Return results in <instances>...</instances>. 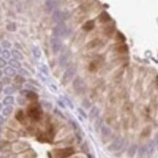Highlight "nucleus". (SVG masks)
I'll return each instance as SVG.
<instances>
[{
	"label": "nucleus",
	"instance_id": "8",
	"mask_svg": "<svg viewBox=\"0 0 158 158\" xmlns=\"http://www.w3.org/2000/svg\"><path fill=\"white\" fill-rule=\"evenodd\" d=\"M67 18L66 13H64L60 10H55L52 13V21L56 23H62Z\"/></svg>",
	"mask_w": 158,
	"mask_h": 158
},
{
	"label": "nucleus",
	"instance_id": "22",
	"mask_svg": "<svg viewBox=\"0 0 158 158\" xmlns=\"http://www.w3.org/2000/svg\"><path fill=\"white\" fill-rule=\"evenodd\" d=\"M155 148H156V144H155V141L152 140L150 141L148 144H147V151H148V157H150L151 155L153 154L154 150H155Z\"/></svg>",
	"mask_w": 158,
	"mask_h": 158
},
{
	"label": "nucleus",
	"instance_id": "26",
	"mask_svg": "<svg viewBox=\"0 0 158 158\" xmlns=\"http://www.w3.org/2000/svg\"><path fill=\"white\" fill-rule=\"evenodd\" d=\"M9 65H10L11 67L15 68V69H18V70H19V69L22 68L21 62H19V60H18V59H16V58L10 59V60H9Z\"/></svg>",
	"mask_w": 158,
	"mask_h": 158
},
{
	"label": "nucleus",
	"instance_id": "30",
	"mask_svg": "<svg viewBox=\"0 0 158 158\" xmlns=\"http://www.w3.org/2000/svg\"><path fill=\"white\" fill-rule=\"evenodd\" d=\"M16 117H17V120H18L19 122L24 123V121H25V115H24V113H23V111H22V110L18 111V113H17V115H16Z\"/></svg>",
	"mask_w": 158,
	"mask_h": 158
},
{
	"label": "nucleus",
	"instance_id": "42",
	"mask_svg": "<svg viewBox=\"0 0 158 158\" xmlns=\"http://www.w3.org/2000/svg\"><path fill=\"white\" fill-rule=\"evenodd\" d=\"M17 100H18V103L21 105V106H23V105L26 104V100H25V98L22 97V96H19L17 98Z\"/></svg>",
	"mask_w": 158,
	"mask_h": 158
},
{
	"label": "nucleus",
	"instance_id": "18",
	"mask_svg": "<svg viewBox=\"0 0 158 158\" xmlns=\"http://www.w3.org/2000/svg\"><path fill=\"white\" fill-rule=\"evenodd\" d=\"M94 2L93 1H87V2H84V3H82L80 5V7H79V10H80L81 13H85V12H88L91 7L93 6Z\"/></svg>",
	"mask_w": 158,
	"mask_h": 158
},
{
	"label": "nucleus",
	"instance_id": "10",
	"mask_svg": "<svg viewBox=\"0 0 158 158\" xmlns=\"http://www.w3.org/2000/svg\"><path fill=\"white\" fill-rule=\"evenodd\" d=\"M114 51L116 54L120 55H126L129 51V47L125 43H117L114 47Z\"/></svg>",
	"mask_w": 158,
	"mask_h": 158
},
{
	"label": "nucleus",
	"instance_id": "40",
	"mask_svg": "<svg viewBox=\"0 0 158 158\" xmlns=\"http://www.w3.org/2000/svg\"><path fill=\"white\" fill-rule=\"evenodd\" d=\"M6 66H7V61H6V59L3 57H0V69L5 68Z\"/></svg>",
	"mask_w": 158,
	"mask_h": 158
},
{
	"label": "nucleus",
	"instance_id": "13",
	"mask_svg": "<svg viewBox=\"0 0 158 158\" xmlns=\"http://www.w3.org/2000/svg\"><path fill=\"white\" fill-rule=\"evenodd\" d=\"M111 135V130L107 125H102L101 127V137L103 140H107Z\"/></svg>",
	"mask_w": 158,
	"mask_h": 158
},
{
	"label": "nucleus",
	"instance_id": "16",
	"mask_svg": "<svg viewBox=\"0 0 158 158\" xmlns=\"http://www.w3.org/2000/svg\"><path fill=\"white\" fill-rule=\"evenodd\" d=\"M100 45H101V40L98 38H95V39H93V40L89 41L87 45H85V49L87 50H93Z\"/></svg>",
	"mask_w": 158,
	"mask_h": 158
},
{
	"label": "nucleus",
	"instance_id": "47",
	"mask_svg": "<svg viewBox=\"0 0 158 158\" xmlns=\"http://www.w3.org/2000/svg\"><path fill=\"white\" fill-rule=\"evenodd\" d=\"M64 100H65V102H66L68 105H69V107L70 108H72V109H73V105H72V103H71V101L68 99V98H66V97H64Z\"/></svg>",
	"mask_w": 158,
	"mask_h": 158
},
{
	"label": "nucleus",
	"instance_id": "49",
	"mask_svg": "<svg viewBox=\"0 0 158 158\" xmlns=\"http://www.w3.org/2000/svg\"><path fill=\"white\" fill-rule=\"evenodd\" d=\"M4 90V88H3V83L2 82H0V93Z\"/></svg>",
	"mask_w": 158,
	"mask_h": 158
},
{
	"label": "nucleus",
	"instance_id": "44",
	"mask_svg": "<svg viewBox=\"0 0 158 158\" xmlns=\"http://www.w3.org/2000/svg\"><path fill=\"white\" fill-rule=\"evenodd\" d=\"M41 72L42 73H44V75L48 76L49 75V70H48V67L46 66V65H41Z\"/></svg>",
	"mask_w": 158,
	"mask_h": 158
},
{
	"label": "nucleus",
	"instance_id": "24",
	"mask_svg": "<svg viewBox=\"0 0 158 158\" xmlns=\"http://www.w3.org/2000/svg\"><path fill=\"white\" fill-rule=\"evenodd\" d=\"M138 147L136 144H131V146L129 147L128 150H127V155L129 158H133L136 154H137V151H138Z\"/></svg>",
	"mask_w": 158,
	"mask_h": 158
},
{
	"label": "nucleus",
	"instance_id": "21",
	"mask_svg": "<svg viewBox=\"0 0 158 158\" xmlns=\"http://www.w3.org/2000/svg\"><path fill=\"white\" fill-rule=\"evenodd\" d=\"M138 158H147L148 157V151H147V144H144L138 148Z\"/></svg>",
	"mask_w": 158,
	"mask_h": 158
},
{
	"label": "nucleus",
	"instance_id": "17",
	"mask_svg": "<svg viewBox=\"0 0 158 158\" xmlns=\"http://www.w3.org/2000/svg\"><path fill=\"white\" fill-rule=\"evenodd\" d=\"M98 19H99V22L101 23H108L111 21V18L106 11H103L101 14L98 16Z\"/></svg>",
	"mask_w": 158,
	"mask_h": 158
},
{
	"label": "nucleus",
	"instance_id": "51",
	"mask_svg": "<svg viewBox=\"0 0 158 158\" xmlns=\"http://www.w3.org/2000/svg\"><path fill=\"white\" fill-rule=\"evenodd\" d=\"M2 75H3V72H2V70H1V69H0V79L2 78Z\"/></svg>",
	"mask_w": 158,
	"mask_h": 158
},
{
	"label": "nucleus",
	"instance_id": "12",
	"mask_svg": "<svg viewBox=\"0 0 158 158\" xmlns=\"http://www.w3.org/2000/svg\"><path fill=\"white\" fill-rule=\"evenodd\" d=\"M69 57H70V51H62L60 56H59V59H58L59 65H60L61 67H64L65 65H66Z\"/></svg>",
	"mask_w": 158,
	"mask_h": 158
},
{
	"label": "nucleus",
	"instance_id": "23",
	"mask_svg": "<svg viewBox=\"0 0 158 158\" xmlns=\"http://www.w3.org/2000/svg\"><path fill=\"white\" fill-rule=\"evenodd\" d=\"M3 73L7 77L12 78V77H15L17 75V70L15 68L11 67V66H6L3 70Z\"/></svg>",
	"mask_w": 158,
	"mask_h": 158
},
{
	"label": "nucleus",
	"instance_id": "3",
	"mask_svg": "<svg viewBox=\"0 0 158 158\" xmlns=\"http://www.w3.org/2000/svg\"><path fill=\"white\" fill-rule=\"evenodd\" d=\"M73 87L78 94H82L87 89V85H85L84 81L81 77H77L73 82Z\"/></svg>",
	"mask_w": 158,
	"mask_h": 158
},
{
	"label": "nucleus",
	"instance_id": "14",
	"mask_svg": "<svg viewBox=\"0 0 158 158\" xmlns=\"http://www.w3.org/2000/svg\"><path fill=\"white\" fill-rule=\"evenodd\" d=\"M95 27V21L93 19H89V21H87L83 25H82V29L85 32H89Z\"/></svg>",
	"mask_w": 158,
	"mask_h": 158
},
{
	"label": "nucleus",
	"instance_id": "4",
	"mask_svg": "<svg viewBox=\"0 0 158 158\" xmlns=\"http://www.w3.org/2000/svg\"><path fill=\"white\" fill-rule=\"evenodd\" d=\"M76 74V67L75 66H71L69 67L66 71L64 72L63 74V77H62V83L63 84H66L68 83L69 82H71L73 80V78Z\"/></svg>",
	"mask_w": 158,
	"mask_h": 158
},
{
	"label": "nucleus",
	"instance_id": "34",
	"mask_svg": "<svg viewBox=\"0 0 158 158\" xmlns=\"http://www.w3.org/2000/svg\"><path fill=\"white\" fill-rule=\"evenodd\" d=\"M16 91V88L14 87H5L4 88V90H3V92L6 94V95H11V94H13L14 92Z\"/></svg>",
	"mask_w": 158,
	"mask_h": 158
},
{
	"label": "nucleus",
	"instance_id": "1",
	"mask_svg": "<svg viewBox=\"0 0 158 158\" xmlns=\"http://www.w3.org/2000/svg\"><path fill=\"white\" fill-rule=\"evenodd\" d=\"M27 115L35 120H39L42 115L41 107L37 104H31L27 108Z\"/></svg>",
	"mask_w": 158,
	"mask_h": 158
},
{
	"label": "nucleus",
	"instance_id": "35",
	"mask_svg": "<svg viewBox=\"0 0 158 158\" xmlns=\"http://www.w3.org/2000/svg\"><path fill=\"white\" fill-rule=\"evenodd\" d=\"M82 105H83V107L84 109H90V107H91V103H90V101L87 99V98H84V99L83 100V102H82Z\"/></svg>",
	"mask_w": 158,
	"mask_h": 158
},
{
	"label": "nucleus",
	"instance_id": "31",
	"mask_svg": "<svg viewBox=\"0 0 158 158\" xmlns=\"http://www.w3.org/2000/svg\"><path fill=\"white\" fill-rule=\"evenodd\" d=\"M15 101V98L13 97L12 95H7L3 100V104L6 105V106H8V105H12Z\"/></svg>",
	"mask_w": 158,
	"mask_h": 158
},
{
	"label": "nucleus",
	"instance_id": "27",
	"mask_svg": "<svg viewBox=\"0 0 158 158\" xmlns=\"http://www.w3.org/2000/svg\"><path fill=\"white\" fill-rule=\"evenodd\" d=\"M11 55L13 56V58H16L18 60H22L23 59V55L21 51H18V50H13L11 51Z\"/></svg>",
	"mask_w": 158,
	"mask_h": 158
},
{
	"label": "nucleus",
	"instance_id": "25",
	"mask_svg": "<svg viewBox=\"0 0 158 158\" xmlns=\"http://www.w3.org/2000/svg\"><path fill=\"white\" fill-rule=\"evenodd\" d=\"M151 134V126H146L143 130H142V132H141V135L140 137L142 138V139H146V138L149 137Z\"/></svg>",
	"mask_w": 158,
	"mask_h": 158
},
{
	"label": "nucleus",
	"instance_id": "6",
	"mask_svg": "<svg viewBox=\"0 0 158 158\" xmlns=\"http://www.w3.org/2000/svg\"><path fill=\"white\" fill-rule=\"evenodd\" d=\"M123 143H124V140L121 136H117L115 138V140L111 142V144L109 146L108 149L110 151H117L120 150L122 146H123Z\"/></svg>",
	"mask_w": 158,
	"mask_h": 158
},
{
	"label": "nucleus",
	"instance_id": "19",
	"mask_svg": "<svg viewBox=\"0 0 158 158\" xmlns=\"http://www.w3.org/2000/svg\"><path fill=\"white\" fill-rule=\"evenodd\" d=\"M99 113H100V110L99 108H98L97 106H93L91 107L90 109V111H89V115H88V117L90 120H95L96 117L99 116Z\"/></svg>",
	"mask_w": 158,
	"mask_h": 158
},
{
	"label": "nucleus",
	"instance_id": "37",
	"mask_svg": "<svg viewBox=\"0 0 158 158\" xmlns=\"http://www.w3.org/2000/svg\"><path fill=\"white\" fill-rule=\"evenodd\" d=\"M7 29L9 31H12V32L16 31L17 30V25H16V23L15 22H10V23H8L7 24Z\"/></svg>",
	"mask_w": 158,
	"mask_h": 158
},
{
	"label": "nucleus",
	"instance_id": "9",
	"mask_svg": "<svg viewBox=\"0 0 158 158\" xmlns=\"http://www.w3.org/2000/svg\"><path fill=\"white\" fill-rule=\"evenodd\" d=\"M58 0H46L45 2V11L50 14L55 11V8L57 7Z\"/></svg>",
	"mask_w": 158,
	"mask_h": 158
},
{
	"label": "nucleus",
	"instance_id": "54",
	"mask_svg": "<svg viewBox=\"0 0 158 158\" xmlns=\"http://www.w3.org/2000/svg\"><path fill=\"white\" fill-rule=\"evenodd\" d=\"M0 55H2V50L0 49Z\"/></svg>",
	"mask_w": 158,
	"mask_h": 158
},
{
	"label": "nucleus",
	"instance_id": "41",
	"mask_svg": "<svg viewBox=\"0 0 158 158\" xmlns=\"http://www.w3.org/2000/svg\"><path fill=\"white\" fill-rule=\"evenodd\" d=\"M24 87H25V88L26 89H28V90H31V91H35V90H37V88H35V87L33 84H31V83H25L24 84Z\"/></svg>",
	"mask_w": 158,
	"mask_h": 158
},
{
	"label": "nucleus",
	"instance_id": "2",
	"mask_svg": "<svg viewBox=\"0 0 158 158\" xmlns=\"http://www.w3.org/2000/svg\"><path fill=\"white\" fill-rule=\"evenodd\" d=\"M68 32V29H67V26L65 25L63 22L62 23H57L54 30H52V33H54V36L55 37H57V38H61V37H65Z\"/></svg>",
	"mask_w": 158,
	"mask_h": 158
},
{
	"label": "nucleus",
	"instance_id": "5",
	"mask_svg": "<svg viewBox=\"0 0 158 158\" xmlns=\"http://www.w3.org/2000/svg\"><path fill=\"white\" fill-rule=\"evenodd\" d=\"M54 153H55V158H66L74 153V148H61V149H55L54 151Z\"/></svg>",
	"mask_w": 158,
	"mask_h": 158
},
{
	"label": "nucleus",
	"instance_id": "48",
	"mask_svg": "<svg viewBox=\"0 0 158 158\" xmlns=\"http://www.w3.org/2000/svg\"><path fill=\"white\" fill-rule=\"evenodd\" d=\"M5 122V120H4V115H0V126L3 125Z\"/></svg>",
	"mask_w": 158,
	"mask_h": 158
},
{
	"label": "nucleus",
	"instance_id": "46",
	"mask_svg": "<svg viewBox=\"0 0 158 158\" xmlns=\"http://www.w3.org/2000/svg\"><path fill=\"white\" fill-rule=\"evenodd\" d=\"M78 111H79V113L81 114V115H83V116L84 118H87V114H85V113H84V111H83L82 109H78Z\"/></svg>",
	"mask_w": 158,
	"mask_h": 158
},
{
	"label": "nucleus",
	"instance_id": "29",
	"mask_svg": "<svg viewBox=\"0 0 158 158\" xmlns=\"http://www.w3.org/2000/svg\"><path fill=\"white\" fill-rule=\"evenodd\" d=\"M115 41L117 43H125V41H126V38H125V36L121 33L120 31H116V33H115Z\"/></svg>",
	"mask_w": 158,
	"mask_h": 158
},
{
	"label": "nucleus",
	"instance_id": "7",
	"mask_svg": "<svg viewBox=\"0 0 158 158\" xmlns=\"http://www.w3.org/2000/svg\"><path fill=\"white\" fill-rule=\"evenodd\" d=\"M51 47L52 50V52L55 55H56L57 52H59L61 51L62 48V42L60 40V38H57V37H52L51 40Z\"/></svg>",
	"mask_w": 158,
	"mask_h": 158
},
{
	"label": "nucleus",
	"instance_id": "33",
	"mask_svg": "<svg viewBox=\"0 0 158 158\" xmlns=\"http://www.w3.org/2000/svg\"><path fill=\"white\" fill-rule=\"evenodd\" d=\"M102 127V118L100 116L96 117V120H95V124H94V128L95 131H98L100 128Z\"/></svg>",
	"mask_w": 158,
	"mask_h": 158
},
{
	"label": "nucleus",
	"instance_id": "39",
	"mask_svg": "<svg viewBox=\"0 0 158 158\" xmlns=\"http://www.w3.org/2000/svg\"><path fill=\"white\" fill-rule=\"evenodd\" d=\"M1 45H2V47L4 48V49H10L11 48V43L8 41V40H3L2 41V43H1Z\"/></svg>",
	"mask_w": 158,
	"mask_h": 158
},
{
	"label": "nucleus",
	"instance_id": "53",
	"mask_svg": "<svg viewBox=\"0 0 158 158\" xmlns=\"http://www.w3.org/2000/svg\"><path fill=\"white\" fill-rule=\"evenodd\" d=\"M2 111V104L0 103V111Z\"/></svg>",
	"mask_w": 158,
	"mask_h": 158
},
{
	"label": "nucleus",
	"instance_id": "38",
	"mask_svg": "<svg viewBox=\"0 0 158 158\" xmlns=\"http://www.w3.org/2000/svg\"><path fill=\"white\" fill-rule=\"evenodd\" d=\"M18 75H21L22 77H26V76L29 75V72L27 70L23 69V68H21V69L18 70Z\"/></svg>",
	"mask_w": 158,
	"mask_h": 158
},
{
	"label": "nucleus",
	"instance_id": "28",
	"mask_svg": "<svg viewBox=\"0 0 158 158\" xmlns=\"http://www.w3.org/2000/svg\"><path fill=\"white\" fill-rule=\"evenodd\" d=\"M13 111H14V108H13L11 105H8V106H6L4 109H2V115L9 116L13 113Z\"/></svg>",
	"mask_w": 158,
	"mask_h": 158
},
{
	"label": "nucleus",
	"instance_id": "15",
	"mask_svg": "<svg viewBox=\"0 0 158 158\" xmlns=\"http://www.w3.org/2000/svg\"><path fill=\"white\" fill-rule=\"evenodd\" d=\"M115 25H114V24L107 25L106 27L104 28V30H103L104 35H106V36L109 37V38H111V37H113L114 34H115Z\"/></svg>",
	"mask_w": 158,
	"mask_h": 158
},
{
	"label": "nucleus",
	"instance_id": "45",
	"mask_svg": "<svg viewBox=\"0 0 158 158\" xmlns=\"http://www.w3.org/2000/svg\"><path fill=\"white\" fill-rule=\"evenodd\" d=\"M2 83H3V84H10L11 83V78L6 76L5 78H3Z\"/></svg>",
	"mask_w": 158,
	"mask_h": 158
},
{
	"label": "nucleus",
	"instance_id": "11",
	"mask_svg": "<svg viewBox=\"0 0 158 158\" xmlns=\"http://www.w3.org/2000/svg\"><path fill=\"white\" fill-rule=\"evenodd\" d=\"M100 65H101V61L100 59L95 58L93 60H91L88 64V71L91 72V73H95V72L98 71V69L100 68Z\"/></svg>",
	"mask_w": 158,
	"mask_h": 158
},
{
	"label": "nucleus",
	"instance_id": "52",
	"mask_svg": "<svg viewBox=\"0 0 158 158\" xmlns=\"http://www.w3.org/2000/svg\"><path fill=\"white\" fill-rule=\"evenodd\" d=\"M155 83H156V84L158 85V76L156 77V79H155Z\"/></svg>",
	"mask_w": 158,
	"mask_h": 158
},
{
	"label": "nucleus",
	"instance_id": "32",
	"mask_svg": "<svg viewBox=\"0 0 158 158\" xmlns=\"http://www.w3.org/2000/svg\"><path fill=\"white\" fill-rule=\"evenodd\" d=\"M32 54H33L34 57L37 58V59H39V58L41 57V55H42V52H41L40 49H39L38 47H33V48H32Z\"/></svg>",
	"mask_w": 158,
	"mask_h": 158
},
{
	"label": "nucleus",
	"instance_id": "50",
	"mask_svg": "<svg viewBox=\"0 0 158 158\" xmlns=\"http://www.w3.org/2000/svg\"><path fill=\"white\" fill-rule=\"evenodd\" d=\"M154 141H155V144H156V147H158V134L156 135V137H155Z\"/></svg>",
	"mask_w": 158,
	"mask_h": 158
},
{
	"label": "nucleus",
	"instance_id": "36",
	"mask_svg": "<svg viewBox=\"0 0 158 158\" xmlns=\"http://www.w3.org/2000/svg\"><path fill=\"white\" fill-rule=\"evenodd\" d=\"M11 51H8L7 49H4L3 51H2V57L3 58H5V59H9L10 57H11Z\"/></svg>",
	"mask_w": 158,
	"mask_h": 158
},
{
	"label": "nucleus",
	"instance_id": "20",
	"mask_svg": "<svg viewBox=\"0 0 158 158\" xmlns=\"http://www.w3.org/2000/svg\"><path fill=\"white\" fill-rule=\"evenodd\" d=\"M14 83H15V84L13 85V87H14L15 88L21 87L22 84H23L25 83V79H24V77H22L21 75H16L15 79H14Z\"/></svg>",
	"mask_w": 158,
	"mask_h": 158
},
{
	"label": "nucleus",
	"instance_id": "43",
	"mask_svg": "<svg viewBox=\"0 0 158 158\" xmlns=\"http://www.w3.org/2000/svg\"><path fill=\"white\" fill-rule=\"evenodd\" d=\"M123 111H125V113H129V111H131V104L130 103H126V104H124V106H123Z\"/></svg>",
	"mask_w": 158,
	"mask_h": 158
}]
</instances>
